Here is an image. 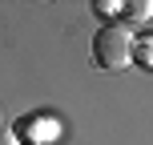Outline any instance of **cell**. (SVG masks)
I'll use <instances>...</instances> for the list:
<instances>
[{
	"label": "cell",
	"mask_w": 153,
	"mask_h": 145,
	"mask_svg": "<svg viewBox=\"0 0 153 145\" xmlns=\"http://www.w3.org/2000/svg\"><path fill=\"white\" fill-rule=\"evenodd\" d=\"M149 53H153V48H149V36H141V40H133V61H137L141 69H149Z\"/></svg>",
	"instance_id": "4"
},
{
	"label": "cell",
	"mask_w": 153,
	"mask_h": 145,
	"mask_svg": "<svg viewBox=\"0 0 153 145\" xmlns=\"http://www.w3.org/2000/svg\"><path fill=\"white\" fill-rule=\"evenodd\" d=\"M133 40H137V36H133L129 24H121V20L97 28V36H93V65L105 69V73L129 69V65H133Z\"/></svg>",
	"instance_id": "1"
},
{
	"label": "cell",
	"mask_w": 153,
	"mask_h": 145,
	"mask_svg": "<svg viewBox=\"0 0 153 145\" xmlns=\"http://www.w3.org/2000/svg\"><path fill=\"white\" fill-rule=\"evenodd\" d=\"M121 0H93V12H97V16H105V20L109 24H113V16H121Z\"/></svg>",
	"instance_id": "3"
},
{
	"label": "cell",
	"mask_w": 153,
	"mask_h": 145,
	"mask_svg": "<svg viewBox=\"0 0 153 145\" xmlns=\"http://www.w3.org/2000/svg\"><path fill=\"white\" fill-rule=\"evenodd\" d=\"M0 145H20V137H16L12 129H4V125H0Z\"/></svg>",
	"instance_id": "5"
},
{
	"label": "cell",
	"mask_w": 153,
	"mask_h": 145,
	"mask_svg": "<svg viewBox=\"0 0 153 145\" xmlns=\"http://www.w3.org/2000/svg\"><path fill=\"white\" fill-rule=\"evenodd\" d=\"M121 16H125V24H145L149 20V16H153V4H149V0H133V4H125L121 8Z\"/></svg>",
	"instance_id": "2"
}]
</instances>
